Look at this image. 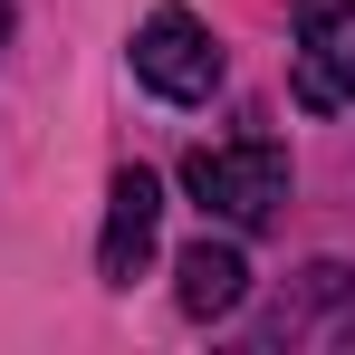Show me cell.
Wrapping results in <instances>:
<instances>
[{
    "mask_svg": "<svg viewBox=\"0 0 355 355\" xmlns=\"http://www.w3.org/2000/svg\"><path fill=\"white\" fill-rule=\"evenodd\" d=\"M288 87H297V106H307V116L355 106V0H297Z\"/></svg>",
    "mask_w": 355,
    "mask_h": 355,
    "instance_id": "cell-2",
    "label": "cell"
},
{
    "mask_svg": "<svg viewBox=\"0 0 355 355\" xmlns=\"http://www.w3.org/2000/svg\"><path fill=\"white\" fill-rule=\"evenodd\" d=\"M173 297H182V317H231L240 297H250L240 240H192V250L173 259Z\"/></svg>",
    "mask_w": 355,
    "mask_h": 355,
    "instance_id": "cell-5",
    "label": "cell"
},
{
    "mask_svg": "<svg viewBox=\"0 0 355 355\" xmlns=\"http://www.w3.org/2000/svg\"><path fill=\"white\" fill-rule=\"evenodd\" d=\"M0 49H10V0H0Z\"/></svg>",
    "mask_w": 355,
    "mask_h": 355,
    "instance_id": "cell-6",
    "label": "cell"
},
{
    "mask_svg": "<svg viewBox=\"0 0 355 355\" xmlns=\"http://www.w3.org/2000/svg\"><path fill=\"white\" fill-rule=\"evenodd\" d=\"M154 231H164V182L144 173V164H125V173L106 182V240H96V269L125 288V279L154 259Z\"/></svg>",
    "mask_w": 355,
    "mask_h": 355,
    "instance_id": "cell-4",
    "label": "cell"
},
{
    "mask_svg": "<svg viewBox=\"0 0 355 355\" xmlns=\"http://www.w3.org/2000/svg\"><path fill=\"white\" fill-rule=\"evenodd\" d=\"M182 192H192L221 231H259V221H279V202H288V154H279V144H202V154L182 164Z\"/></svg>",
    "mask_w": 355,
    "mask_h": 355,
    "instance_id": "cell-1",
    "label": "cell"
},
{
    "mask_svg": "<svg viewBox=\"0 0 355 355\" xmlns=\"http://www.w3.org/2000/svg\"><path fill=\"white\" fill-rule=\"evenodd\" d=\"M135 77H144L154 96H173V106H202V96L221 87V49H211V29H202L192 10H154V19L135 29Z\"/></svg>",
    "mask_w": 355,
    "mask_h": 355,
    "instance_id": "cell-3",
    "label": "cell"
}]
</instances>
